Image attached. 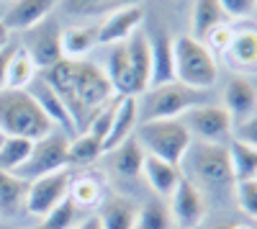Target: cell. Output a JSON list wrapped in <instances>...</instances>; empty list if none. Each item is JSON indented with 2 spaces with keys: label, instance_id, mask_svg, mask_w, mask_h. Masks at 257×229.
<instances>
[{
  "label": "cell",
  "instance_id": "cell-1",
  "mask_svg": "<svg viewBox=\"0 0 257 229\" xmlns=\"http://www.w3.org/2000/svg\"><path fill=\"white\" fill-rule=\"evenodd\" d=\"M41 77L57 90L62 103L67 106L70 116L77 124V132H82V127H88L93 113L116 95L103 67H98L95 62H88V59L62 57L57 65L41 70Z\"/></svg>",
  "mask_w": 257,
  "mask_h": 229
},
{
  "label": "cell",
  "instance_id": "cell-2",
  "mask_svg": "<svg viewBox=\"0 0 257 229\" xmlns=\"http://www.w3.org/2000/svg\"><path fill=\"white\" fill-rule=\"evenodd\" d=\"M52 121L39 108L29 90H0V132L6 137H21L36 142L52 134Z\"/></svg>",
  "mask_w": 257,
  "mask_h": 229
},
{
  "label": "cell",
  "instance_id": "cell-3",
  "mask_svg": "<svg viewBox=\"0 0 257 229\" xmlns=\"http://www.w3.org/2000/svg\"><path fill=\"white\" fill-rule=\"evenodd\" d=\"M173 59H175V80L196 90H211L219 80V65L213 52L203 41L188 36L173 39Z\"/></svg>",
  "mask_w": 257,
  "mask_h": 229
},
{
  "label": "cell",
  "instance_id": "cell-4",
  "mask_svg": "<svg viewBox=\"0 0 257 229\" xmlns=\"http://www.w3.org/2000/svg\"><path fill=\"white\" fill-rule=\"evenodd\" d=\"M132 137L139 142V147L144 150V155L160 157V160H165L170 165H178V168H180L185 152L190 150V144H193V137L183 127L180 119L139 121Z\"/></svg>",
  "mask_w": 257,
  "mask_h": 229
},
{
  "label": "cell",
  "instance_id": "cell-5",
  "mask_svg": "<svg viewBox=\"0 0 257 229\" xmlns=\"http://www.w3.org/2000/svg\"><path fill=\"white\" fill-rule=\"evenodd\" d=\"M201 103H208V90H196L173 80L144 90V98L139 103V116L142 121L180 119L185 111H190L193 106H201Z\"/></svg>",
  "mask_w": 257,
  "mask_h": 229
},
{
  "label": "cell",
  "instance_id": "cell-6",
  "mask_svg": "<svg viewBox=\"0 0 257 229\" xmlns=\"http://www.w3.org/2000/svg\"><path fill=\"white\" fill-rule=\"evenodd\" d=\"M183 162L188 165L190 175H185L188 180H193L201 185H211V188H221L231 180V168H229V152L226 144H206V142H193L190 150L185 152ZM180 162V165H183Z\"/></svg>",
  "mask_w": 257,
  "mask_h": 229
},
{
  "label": "cell",
  "instance_id": "cell-7",
  "mask_svg": "<svg viewBox=\"0 0 257 229\" xmlns=\"http://www.w3.org/2000/svg\"><path fill=\"white\" fill-rule=\"evenodd\" d=\"M64 168H70V137H64L62 132L59 134L52 132V134L34 142L31 155L13 175L31 183L41 175H49V173H57Z\"/></svg>",
  "mask_w": 257,
  "mask_h": 229
},
{
  "label": "cell",
  "instance_id": "cell-8",
  "mask_svg": "<svg viewBox=\"0 0 257 229\" xmlns=\"http://www.w3.org/2000/svg\"><path fill=\"white\" fill-rule=\"evenodd\" d=\"M180 121L190 132L193 142L229 144L231 132H234V121L221 103H201V106H193L190 111H185L180 116Z\"/></svg>",
  "mask_w": 257,
  "mask_h": 229
},
{
  "label": "cell",
  "instance_id": "cell-9",
  "mask_svg": "<svg viewBox=\"0 0 257 229\" xmlns=\"http://www.w3.org/2000/svg\"><path fill=\"white\" fill-rule=\"evenodd\" d=\"M70 183H72V170L64 168L49 175H41L29 183V193H26V211L36 219L49 216L57 206L70 196Z\"/></svg>",
  "mask_w": 257,
  "mask_h": 229
},
{
  "label": "cell",
  "instance_id": "cell-10",
  "mask_svg": "<svg viewBox=\"0 0 257 229\" xmlns=\"http://www.w3.org/2000/svg\"><path fill=\"white\" fill-rule=\"evenodd\" d=\"M167 209H170V219H173L175 229H198L206 219L208 203L198 185L183 175L180 185L167 198Z\"/></svg>",
  "mask_w": 257,
  "mask_h": 229
},
{
  "label": "cell",
  "instance_id": "cell-11",
  "mask_svg": "<svg viewBox=\"0 0 257 229\" xmlns=\"http://www.w3.org/2000/svg\"><path fill=\"white\" fill-rule=\"evenodd\" d=\"M59 36H62V29L57 26L54 18H47L41 21V24H36L34 29H29L24 34V47L34 65L39 70H47L52 65H57V62L62 59V44H59Z\"/></svg>",
  "mask_w": 257,
  "mask_h": 229
},
{
  "label": "cell",
  "instance_id": "cell-12",
  "mask_svg": "<svg viewBox=\"0 0 257 229\" xmlns=\"http://www.w3.org/2000/svg\"><path fill=\"white\" fill-rule=\"evenodd\" d=\"M142 21H144V8L137 6V3L111 11L103 18V24L95 29L98 31V44H105V47L121 44V41H126L134 31L142 29Z\"/></svg>",
  "mask_w": 257,
  "mask_h": 229
},
{
  "label": "cell",
  "instance_id": "cell-13",
  "mask_svg": "<svg viewBox=\"0 0 257 229\" xmlns=\"http://www.w3.org/2000/svg\"><path fill=\"white\" fill-rule=\"evenodd\" d=\"M31 95H34V100L39 103V108L44 111V116L52 121V127H59L62 129V134L64 137H75L77 134V124H75V119L70 116V111H67V106L62 103V98L57 95V90L49 85V82L41 77V75H36L34 77V82L26 88Z\"/></svg>",
  "mask_w": 257,
  "mask_h": 229
},
{
  "label": "cell",
  "instance_id": "cell-14",
  "mask_svg": "<svg viewBox=\"0 0 257 229\" xmlns=\"http://www.w3.org/2000/svg\"><path fill=\"white\" fill-rule=\"evenodd\" d=\"M57 3L59 0H11V3H6L0 21L6 24V29L11 34L13 31L26 34L36 24L47 21L52 16V11L57 8Z\"/></svg>",
  "mask_w": 257,
  "mask_h": 229
},
{
  "label": "cell",
  "instance_id": "cell-15",
  "mask_svg": "<svg viewBox=\"0 0 257 229\" xmlns=\"http://www.w3.org/2000/svg\"><path fill=\"white\" fill-rule=\"evenodd\" d=\"M221 106L229 111L234 124H239L247 116H252L257 111V88L252 85V80H247L244 75L229 77L226 88H224V103Z\"/></svg>",
  "mask_w": 257,
  "mask_h": 229
},
{
  "label": "cell",
  "instance_id": "cell-16",
  "mask_svg": "<svg viewBox=\"0 0 257 229\" xmlns=\"http://www.w3.org/2000/svg\"><path fill=\"white\" fill-rule=\"evenodd\" d=\"M147 39H149V54H152V80H149V88L173 82L175 80L173 39H170V34L162 31V29L147 34Z\"/></svg>",
  "mask_w": 257,
  "mask_h": 229
},
{
  "label": "cell",
  "instance_id": "cell-17",
  "mask_svg": "<svg viewBox=\"0 0 257 229\" xmlns=\"http://www.w3.org/2000/svg\"><path fill=\"white\" fill-rule=\"evenodd\" d=\"M224 54L237 72H244V77L254 75L257 72V26H244L239 31H234L231 44Z\"/></svg>",
  "mask_w": 257,
  "mask_h": 229
},
{
  "label": "cell",
  "instance_id": "cell-18",
  "mask_svg": "<svg viewBox=\"0 0 257 229\" xmlns=\"http://www.w3.org/2000/svg\"><path fill=\"white\" fill-rule=\"evenodd\" d=\"M123 44H126V54H128V65H132L137 95H142L149 88V80H152V54H149V39L139 29V31H134L132 36H128Z\"/></svg>",
  "mask_w": 257,
  "mask_h": 229
},
{
  "label": "cell",
  "instance_id": "cell-19",
  "mask_svg": "<svg viewBox=\"0 0 257 229\" xmlns=\"http://www.w3.org/2000/svg\"><path fill=\"white\" fill-rule=\"evenodd\" d=\"M105 77H108L111 88L118 98H137V88H134V75H132V65H128V54H126V44H113L105 57V67H103Z\"/></svg>",
  "mask_w": 257,
  "mask_h": 229
},
{
  "label": "cell",
  "instance_id": "cell-20",
  "mask_svg": "<svg viewBox=\"0 0 257 229\" xmlns=\"http://www.w3.org/2000/svg\"><path fill=\"white\" fill-rule=\"evenodd\" d=\"M142 173L149 183V188H152L160 198H170L173 191L180 185L183 180V170L178 165H170L160 157H152V155H144V162H142Z\"/></svg>",
  "mask_w": 257,
  "mask_h": 229
},
{
  "label": "cell",
  "instance_id": "cell-21",
  "mask_svg": "<svg viewBox=\"0 0 257 229\" xmlns=\"http://www.w3.org/2000/svg\"><path fill=\"white\" fill-rule=\"evenodd\" d=\"M137 214H139V206L126 198V196H111L98 203V221L100 229H134L137 224Z\"/></svg>",
  "mask_w": 257,
  "mask_h": 229
},
{
  "label": "cell",
  "instance_id": "cell-22",
  "mask_svg": "<svg viewBox=\"0 0 257 229\" xmlns=\"http://www.w3.org/2000/svg\"><path fill=\"white\" fill-rule=\"evenodd\" d=\"M137 121H139V100L134 95L121 98L116 116H113V124H111V132L103 142V152H111L113 147H118L121 142H126L132 137L134 129H137Z\"/></svg>",
  "mask_w": 257,
  "mask_h": 229
},
{
  "label": "cell",
  "instance_id": "cell-23",
  "mask_svg": "<svg viewBox=\"0 0 257 229\" xmlns=\"http://www.w3.org/2000/svg\"><path fill=\"white\" fill-rule=\"evenodd\" d=\"M108 155V165L111 170L123 175V178H137L142 173V162H144V150L139 147V142L134 137H128L126 142H121L118 147H113Z\"/></svg>",
  "mask_w": 257,
  "mask_h": 229
},
{
  "label": "cell",
  "instance_id": "cell-24",
  "mask_svg": "<svg viewBox=\"0 0 257 229\" xmlns=\"http://www.w3.org/2000/svg\"><path fill=\"white\" fill-rule=\"evenodd\" d=\"M226 13L219 6V0H196L190 13V36L203 41V36L219 24H226Z\"/></svg>",
  "mask_w": 257,
  "mask_h": 229
},
{
  "label": "cell",
  "instance_id": "cell-25",
  "mask_svg": "<svg viewBox=\"0 0 257 229\" xmlns=\"http://www.w3.org/2000/svg\"><path fill=\"white\" fill-rule=\"evenodd\" d=\"M64 59H85L88 52L98 44V31L93 26H70L59 36Z\"/></svg>",
  "mask_w": 257,
  "mask_h": 229
},
{
  "label": "cell",
  "instance_id": "cell-26",
  "mask_svg": "<svg viewBox=\"0 0 257 229\" xmlns=\"http://www.w3.org/2000/svg\"><path fill=\"white\" fill-rule=\"evenodd\" d=\"M226 152H229V168H231L234 183L257 178V150L254 147H247V144H242L237 139H229Z\"/></svg>",
  "mask_w": 257,
  "mask_h": 229
},
{
  "label": "cell",
  "instance_id": "cell-27",
  "mask_svg": "<svg viewBox=\"0 0 257 229\" xmlns=\"http://www.w3.org/2000/svg\"><path fill=\"white\" fill-rule=\"evenodd\" d=\"M39 75V67L34 65L31 54L24 49V47H16L13 57H11V65H8V75H6V88L11 90H26L34 77Z\"/></svg>",
  "mask_w": 257,
  "mask_h": 229
},
{
  "label": "cell",
  "instance_id": "cell-28",
  "mask_svg": "<svg viewBox=\"0 0 257 229\" xmlns=\"http://www.w3.org/2000/svg\"><path fill=\"white\" fill-rule=\"evenodd\" d=\"M29 180L0 170V214H16L26 203Z\"/></svg>",
  "mask_w": 257,
  "mask_h": 229
},
{
  "label": "cell",
  "instance_id": "cell-29",
  "mask_svg": "<svg viewBox=\"0 0 257 229\" xmlns=\"http://www.w3.org/2000/svg\"><path fill=\"white\" fill-rule=\"evenodd\" d=\"M70 198L77 209H93L103 201V180L93 173H85L80 178H72L70 183Z\"/></svg>",
  "mask_w": 257,
  "mask_h": 229
},
{
  "label": "cell",
  "instance_id": "cell-30",
  "mask_svg": "<svg viewBox=\"0 0 257 229\" xmlns=\"http://www.w3.org/2000/svg\"><path fill=\"white\" fill-rule=\"evenodd\" d=\"M134 229H175L173 219H170L167 201L152 198V201H147L144 206H139Z\"/></svg>",
  "mask_w": 257,
  "mask_h": 229
},
{
  "label": "cell",
  "instance_id": "cell-31",
  "mask_svg": "<svg viewBox=\"0 0 257 229\" xmlns=\"http://www.w3.org/2000/svg\"><path fill=\"white\" fill-rule=\"evenodd\" d=\"M103 152V142L90 134V132H77L72 139H70V165L77 162V165H90L95 162Z\"/></svg>",
  "mask_w": 257,
  "mask_h": 229
},
{
  "label": "cell",
  "instance_id": "cell-32",
  "mask_svg": "<svg viewBox=\"0 0 257 229\" xmlns=\"http://www.w3.org/2000/svg\"><path fill=\"white\" fill-rule=\"evenodd\" d=\"M31 147H34V142H29V139L6 137L3 144H0V170L16 173L26 162V157L31 155Z\"/></svg>",
  "mask_w": 257,
  "mask_h": 229
},
{
  "label": "cell",
  "instance_id": "cell-33",
  "mask_svg": "<svg viewBox=\"0 0 257 229\" xmlns=\"http://www.w3.org/2000/svg\"><path fill=\"white\" fill-rule=\"evenodd\" d=\"M132 3H137V0H62V11L70 16H98Z\"/></svg>",
  "mask_w": 257,
  "mask_h": 229
},
{
  "label": "cell",
  "instance_id": "cell-34",
  "mask_svg": "<svg viewBox=\"0 0 257 229\" xmlns=\"http://www.w3.org/2000/svg\"><path fill=\"white\" fill-rule=\"evenodd\" d=\"M118 103H121V98L113 95L108 103H105V106H100V108L93 113V119L88 121V129H82V132H90V134H95L100 142H105V137H108V132H111V124H113V116H116Z\"/></svg>",
  "mask_w": 257,
  "mask_h": 229
},
{
  "label": "cell",
  "instance_id": "cell-35",
  "mask_svg": "<svg viewBox=\"0 0 257 229\" xmlns=\"http://www.w3.org/2000/svg\"><path fill=\"white\" fill-rule=\"evenodd\" d=\"M77 211H80V209L72 203V198L67 196L49 216H44L41 221H44V229H72V224H75V219H77Z\"/></svg>",
  "mask_w": 257,
  "mask_h": 229
},
{
  "label": "cell",
  "instance_id": "cell-36",
  "mask_svg": "<svg viewBox=\"0 0 257 229\" xmlns=\"http://www.w3.org/2000/svg\"><path fill=\"white\" fill-rule=\"evenodd\" d=\"M237 203L239 211H244L249 219L257 221V180H242L237 183Z\"/></svg>",
  "mask_w": 257,
  "mask_h": 229
},
{
  "label": "cell",
  "instance_id": "cell-37",
  "mask_svg": "<svg viewBox=\"0 0 257 229\" xmlns=\"http://www.w3.org/2000/svg\"><path fill=\"white\" fill-rule=\"evenodd\" d=\"M231 36H234V29L229 26V21H226V24L213 26V29L203 36V44H206L211 52H226L229 44H231Z\"/></svg>",
  "mask_w": 257,
  "mask_h": 229
},
{
  "label": "cell",
  "instance_id": "cell-38",
  "mask_svg": "<svg viewBox=\"0 0 257 229\" xmlns=\"http://www.w3.org/2000/svg\"><path fill=\"white\" fill-rule=\"evenodd\" d=\"M231 139H237L247 147H254L257 150V111L252 116H247L244 121L234 124V132H231Z\"/></svg>",
  "mask_w": 257,
  "mask_h": 229
},
{
  "label": "cell",
  "instance_id": "cell-39",
  "mask_svg": "<svg viewBox=\"0 0 257 229\" xmlns=\"http://www.w3.org/2000/svg\"><path fill=\"white\" fill-rule=\"evenodd\" d=\"M226 18H249L257 11V0H219Z\"/></svg>",
  "mask_w": 257,
  "mask_h": 229
},
{
  "label": "cell",
  "instance_id": "cell-40",
  "mask_svg": "<svg viewBox=\"0 0 257 229\" xmlns=\"http://www.w3.org/2000/svg\"><path fill=\"white\" fill-rule=\"evenodd\" d=\"M16 41H8V44L0 49V90L6 88V75H8V65H11V57H13V52H16Z\"/></svg>",
  "mask_w": 257,
  "mask_h": 229
},
{
  "label": "cell",
  "instance_id": "cell-41",
  "mask_svg": "<svg viewBox=\"0 0 257 229\" xmlns=\"http://www.w3.org/2000/svg\"><path fill=\"white\" fill-rule=\"evenodd\" d=\"M75 229H100V221H98V216H90V219H85L82 224H77Z\"/></svg>",
  "mask_w": 257,
  "mask_h": 229
},
{
  "label": "cell",
  "instance_id": "cell-42",
  "mask_svg": "<svg viewBox=\"0 0 257 229\" xmlns=\"http://www.w3.org/2000/svg\"><path fill=\"white\" fill-rule=\"evenodd\" d=\"M8 41H11V31L6 29V24H3V21H0V49H3V47L8 44Z\"/></svg>",
  "mask_w": 257,
  "mask_h": 229
},
{
  "label": "cell",
  "instance_id": "cell-43",
  "mask_svg": "<svg viewBox=\"0 0 257 229\" xmlns=\"http://www.w3.org/2000/svg\"><path fill=\"white\" fill-rule=\"evenodd\" d=\"M229 229H254V226L252 224H231Z\"/></svg>",
  "mask_w": 257,
  "mask_h": 229
},
{
  "label": "cell",
  "instance_id": "cell-44",
  "mask_svg": "<svg viewBox=\"0 0 257 229\" xmlns=\"http://www.w3.org/2000/svg\"><path fill=\"white\" fill-rule=\"evenodd\" d=\"M208 229H229L226 224H213V226H208Z\"/></svg>",
  "mask_w": 257,
  "mask_h": 229
},
{
  "label": "cell",
  "instance_id": "cell-45",
  "mask_svg": "<svg viewBox=\"0 0 257 229\" xmlns=\"http://www.w3.org/2000/svg\"><path fill=\"white\" fill-rule=\"evenodd\" d=\"M3 139H6V134H3V132H0V144H3Z\"/></svg>",
  "mask_w": 257,
  "mask_h": 229
},
{
  "label": "cell",
  "instance_id": "cell-46",
  "mask_svg": "<svg viewBox=\"0 0 257 229\" xmlns=\"http://www.w3.org/2000/svg\"><path fill=\"white\" fill-rule=\"evenodd\" d=\"M3 8H6V3H0V16H3Z\"/></svg>",
  "mask_w": 257,
  "mask_h": 229
},
{
  "label": "cell",
  "instance_id": "cell-47",
  "mask_svg": "<svg viewBox=\"0 0 257 229\" xmlns=\"http://www.w3.org/2000/svg\"><path fill=\"white\" fill-rule=\"evenodd\" d=\"M0 3H11V0H0Z\"/></svg>",
  "mask_w": 257,
  "mask_h": 229
},
{
  "label": "cell",
  "instance_id": "cell-48",
  "mask_svg": "<svg viewBox=\"0 0 257 229\" xmlns=\"http://www.w3.org/2000/svg\"><path fill=\"white\" fill-rule=\"evenodd\" d=\"M0 229H6V226H3V224H0Z\"/></svg>",
  "mask_w": 257,
  "mask_h": 229
},
{
  "label": "cell",
  "instance_id": "cell-49",
  "mask_svg": "<svg viewBox=\"0 0 257 229\" xmlns=\"http://www.w3.org/2000/svg\"><path fill=\"white\" fill-rule=\"evenodd\" d=\"M254 180H257V178H254Z\"/></svg>",
  "mask_w": 257,
  "mask_h": 229
}]
</instances>
